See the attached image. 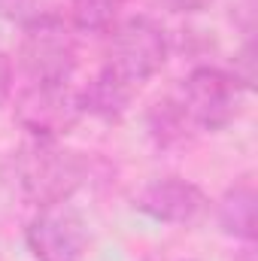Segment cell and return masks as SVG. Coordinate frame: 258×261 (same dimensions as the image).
Listing matches in <instances>:
<instances>
[{"mask_svg": "<svg viewBox=\"0 0 258 261\" xmlns=\"http://www.w3.org/2000/svg\"><path fill=\"white\" fill-rule=\"evenodd\" d=\"M12 176L24 200L34 206L67 203L91 179V158L61 140H28L12 152Z\"/></svg>", "mask_w": 258, "mask_h": 261, "instance_id": "cell-1", "label": "cell"}, {"mask_svg": "<svg viewBox=\"0 0 258 261\" xmlns=\"http://www.w3.org/2000/svg\"><path fill=\"white\" fill-rule=\"evenodd\" d=\"M18 70L28 82H70L79 64L73 24L55 12L31 15L18 37Z\"/></svg>", "mask_w": 258, "mask_h": 261, "instance_id": "cell-3", "label": "cell"}, {"mask_svg": "<svg viewBox=\"0 0 258 261\" xmlns=\"http://www.w3.org/2000/svg\"><path fill=\"white\" fill-rule=\"evenodd\" d=\"M24 246L34 261H82L88 252V225L70 200L37 206L24 225Z\"/></svg>", "mask_w": 258, "mask_h": 261, "instance_id": "cell-6", "label": "cell"}, {"mask_svg": "<svg viewBox=\"0 0 258 261\" xmlns=\"http://www.w3.org/2000/svg\"><path fill=\"white\" fill-rule=\"evenodd\" d=\"M107 37L110 40H107L104 67L113 70L119 79H125L134 88L152 79L170 55L167 31L149 15H131L125 21H119Z\"/></svg>", "mask_w": 258, "mask_h": 261, "instance_id": "cell-4", "label": "cell"}, {"mask_svg": "<svg viewBox=\"0 0 258 261\" xmlns=\"http://www.w3.org/2000/svg\"><path fill=\"white\" fill-rule=\"evenodd\" d=\"M134 210L140 216L152 219V222L186 228V225H194L197 219L207 216L210 197L192 179H183V176H158V179L146 182L134 195Z\"/></svg>", "mask_w": 258, "mask_h": 261, "instance_id": "cell-7", "label": "cell"}, {"mask_svg": "<svg viewBox=\"0 0 258 261\" xmlns=\"http://www.w3.org/2000/svg\"><path fill=\"white\" fill-rule=\"evenodd\" d=\"M122 9L125 0H70V24L82 34H110Z\"/></svg>", "mask_w": 258, "mask_h": 261, "instance_id": "cell-11", "label": "cell"}, {"mask_svg": "<svg viewBox=\"0 0 258 261\" xmlns=\"http://www.w3.org/2000/svg\"><path fill=\"white\" fill-rule=\"evenodd\" d=\"M255 182L249 176H243L240 182H234L231 189H225V195L216 203V222L222 228V234L240 240V243H255Z\"/></svg>", "mask_w": 258, "mask_h": 261, "instance_id": "cell-9", "label": "cell"}, {"mask_svg": "<svg viewBox=\"0 0 258 261\" xmlns=\"http://www.w3.org/2000/svg\"><path fill=\"white\" fill-rule=\"evenodd\" d=\"M234 261H255V249H252V243H246V249H243Z\"/></svg>", "mask_w": 258, "mask_h": 261, "instance_id": "cell-14", "label": "cell"}, {"mask_svg": "<svg viewBox=\"0 0 258 261\" xmlns=\"http://www.w3.org/2000/svg\"><path fill=\"white\" fill-rule=\"evenodd\" d=\"M12 116L34 140H61L85 119L67 82H28L15 91Z\"/></svg>", "mask_w": 258, "mask_h": 261, "instance_id": "cell-5", "label": "cell"}, {"mask_svg": "<svg viewBox=\"0 0 258 261\" xmlns=\"http://www.w3.org/2000/svg\"><path fill=\"white\" fill-rule=\"evenodd\" d=\"M246 91H249V85L234 70L200 64L183 79V85L173 97L179 100L194 134L197 130L219 134L240 116Z\"/></svg>", "mask_w": 258, "mask_h": 261, "instance_id": "cell-2", "label": "cell"}, {"mask_svg": "<svg viewBox=\"0 0 258 261\" xmlns=\"http://www.w3.org/2000/svg\"><path fill=\"white\" fill-rule=\"evenodd\" d=\"M158 3L173 15H197L210 6V0H158Z\"/></svg>", "mask_w": 258, "mask_h": 261, "instance_id": "cell-13", "label": "cell"}, {"mask_svg": "<svg viewBox=\"0 0 258 261\" xmlns=\"http://www.w3.org/2000/svg\"><path fill=\"white\" fill-rule=\"evenodd\" d=\"M146 130H149V140L158 146V149H173V146H183L189 137L194 134V128L189 125L179 100L170 94V97H161L149 107L146 113Z\"/></svg>", "mask_w": 258, "mask_h": 261, "instance_id": "cell-10", "label": "cell"}, {"mask_svg": "<svg viewBox=\"0 0 258 261\" xmlns=\"http://www.w3.org/2000/svg\"><path fill=\"white\" fill-rule=\"evenodd\" d=\"M134 91H137L134 85H128L125 79H119L113 70L100 67L91 76V82L76 91V97H79L82 116H91V119H100V122H119L128 113L131 100H134Z\"/></svg>", "mask_w": 258, "mask_h": 261, "instance_id": "cell-8", "label": "cell"}, {"mask_svg": "<svg viewBox=\"0 0 258 261\" xmlns=\"http://www.w3.org/2000/svg\"><path fill=\"white\" fill-rule=\"evenodd\" d=\"M12 88H15V67H12V58L0 49V107H6V100L12 97Z\"/></svg>", "mask_w": 258, "mask_h": 261, "instance_id": "cell-12", "label": "cell"}, {"mask_svg": "<svg viewBox=\"0 0 258 261\" xmlns=\"http://www.w3.org/2000/svg\"><path fill=\"white\" fill-rule=\"evenodd\" d=\"M0 3H6V0H0Z\"/></svg>", "mask_w": 258, "mask_h": 261, "instance_id": "cell-15", "label": "cell"}]
</instances>
